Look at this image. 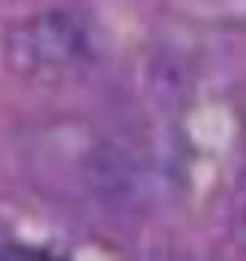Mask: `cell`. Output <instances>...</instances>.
<instances>
[{"mask_svg":"<svg viewBox=\"0 0 246 261\" xmlns=\"http://www.w3.org/2000/svg\"><path fill=\"white\" fill-rule=\"evenodd\" d=\"M9 54L15 57L18 68L27 71H57L71 63L80 50L77 33L60 18H42V21H24L9 36Z\"/></svg>","mask_w":246,"mask_h":261,"instance_id":"obj_1","label":"cell"},{"mask_svg":"<svg viewBox=\"0 0 246 261\" xmlns=\"http://www.w3.org/2000/svg\"><path fill=\"white\" fill-rule=\"evenodd\" d=\"M0 261H50V258L45 252L27 249V246H0Z\"/></svg>","mask_w":246,"mask_h":261,"instance_id":"obj_2","label":"cell"}]
</instances>
